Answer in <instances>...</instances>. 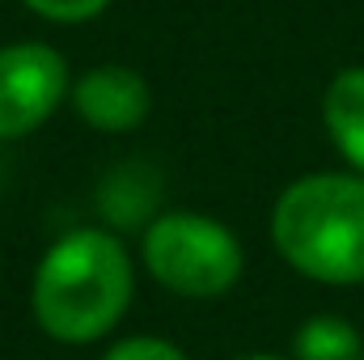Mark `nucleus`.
I'll use <instances>...</instances> for the list:
<instances>
[{"label":"nucleus","instance_id":"nucleus-1","mask_svg":"<svg viewBox=\"0 0 364 360\" xmlns=\"http://www.w3.org/2000/svg\"><path fill=\"white\" fill-rule=\"evenodd\" d=\"M136 297L132 250L114 229H73L47 246L30 280V309L47 339L97 344L110 335Z\"/></svg>","mask_w":364,"mask_h":360},{"label":"nucleus","instance_id":"nucleus-2","mask_svg":"<svg viewBox=\"0 0 364 360\" xmlns=\"http://www.w3.org/2000/svg\"><path fill=\"white\" fill-rule=\"evenodd\" d=\"M272 242L318 284H364V174H305L279 191Z\"/></svg>","mask_w":364,"mask_h":360},{"label":"nucleus","instance_id":"nucleus-3","mask_svg":"<svg viewBox=\"0 0 364 360\" xmlns=\"http://www.w3.org/2000/svg\"><path fill=\"white\" fill-rule=\"evenodd\" d=\"M140 263L144 271L191 301L225 297L246 268L237 233L203 212H157L144 225L140 238Z\"/></svg>","mask_w":364,"mask_h":360},{"label":"nucleus","instance_id":"nucleus-4","mask_svg":"<svg viewBox=\"0 0 364 360\" xmlns=\"http://www.w3.org/2000/svg\"><path fill=\"white\" fill-rule=\"evenodd\" d=\"M68 60L51 43L0 47V140H21L43 127L68 97Z\"/></svg>","mask_w":364,"mask_h":360},{"label":"nucleus","instance_id":"nucleus-5","mask_svg":"<svg viewBox=\"0 0 364 360\" xmlns=\"http://www.w3.org/2000/svg\"><path fill=\"white\" fill-rule=\"evenodd\" d=\"M68 102L81 115V123H90L93 132L119 136V132H132L149 119L153 90L127 64H97L68 85Z\"/></svg>","mask_w":364,"mask_h":360},{"label":"nucleus","instance_id":"nucleus-6","mask_svg":"<svg viewBox=\"0 0 364 360\" xmlns=\"http://www.w3.org/2000/svg\"><path fill=\"white\" fill-rule=\"evenodd\" d=\"M322 123L339 157L364 174V64H352L331 77L322 93Z\"/></svg>","mask_w":364,"mask_h":360},{"label":"nucleus","instance_id":"nucleus-7","mask_svg":"<svg viewBox=\"0 0 364 360\" xmlns=\"http://www.w3.org/2000/svg\"><path fill=\"white\" fill-rule=\"evenodd\" d=\"M97 203H102V216L114 229L149 225L157 216V179H153V170L144 162L114 166L102 182V191H97Z\"/></svg>","mask_w":364,"mask_h":360},{"label":"nucleus","instance_id":"nucleus-8","mask_svg":"<svg viewBox=\"0 0 364 360\" xmlns=\"http://www.w3.org/2000/svg\"><path fill=\"white\" fill-rule=\"evenodd\" d=\"M360 356H364L360 331L348 318H335V314H314L292 335V360H360Z\"/></svg>","mask_w":364,"mask_h":360},{"label":"nucleus","instance_id":"nucleus-9","mask_svg":"<svg viewBox=\"0 0 364 360\" xmlns=\"http://www.w3.org/2000/svg\"><path fill=\"white\" fill-rule=\"evenodd\" d=\"M97 360H186V352L161 335H132V339L110 344Z\"/></svg>","mask_w":364,"mask_h":360},{"label":"nucleus","instance_id":"nucleus-10","mask_svg":"<svg viewBox=\"0 0 364 360\" xmlns=\"http://www.w3.org/2000/svg\"><path fill=\"white\" fill-rule=\"evenodd\" d=\"M30 13L47 17V21H64V26H77V21H90L97 17L110 0H21Z\"/></svg>","mask_w":364,"mask_h":360},{"label":"nucleus","instance_id":"nucleus-11","mask_svg":"<svg viewBox=\"0 0 364 360\" xmlns=\"http://www.w3.org/2000/svg\"><path fill=\"white\" fill-rule=\"evenodd\" d=\"M242 360H284V356H242Z\"/></svg>","mask_w":364,"mask_h":360},{"label":"nucleus","instance_id":"nucleus-12","mask_svg":"<svg viewBox=\"0 0 364 360\" xmlns=\"http://www.w3.org/2000/svg\"><path fill=\"white\" fill-rule=\"evenodd\" d=\"M360 360H364V356H360Z\"/></svg>","mask_w":364,"mask_h":360}]
</instances>
